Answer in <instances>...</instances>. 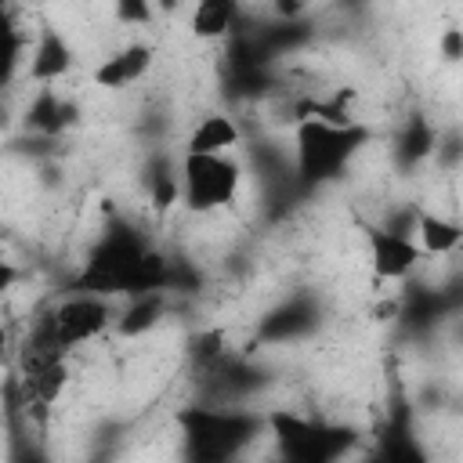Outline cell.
I'll return each mask as SVG.
<instances>
[{
	"instance_id": "cell-1",
	"label": "cell",
	"mask_w": 463,
	"mask_h": 463,
	"mask_svg": "<svg viewBox=\"0 0 463 463\" xmlns=\"http://www.w3.org/2000/svg\"><path fill=\"white\" fill-rule=\"evenodd\" d=\"M362 137L365 134L354 123L333 127L322 119H300V127H297V174H300V181L318 184V181L333 177Z\"/></svg>"
},
{
	"instance_id": "cell-2",
	"label": "cell",
	"mask_w": 463,
	"mask_h": 463,
	"mask_svg": "<svg viewBox=\"0 0 463 463\" xmlns=\"http://www.w3.org/2000/svg\"><path fill=\"white\" fill-rule=\"evenodd\" d=\"M192 456L195 459H224L232 456L250 434H253V420L242 412H210V409H192L181 416Z\"/></svg>"
},
{
	"instance_id": "cell-3",
	"label": "cell",
	"mask_w": 463,
	"mask_h": 463,
	"mask_svg": "<svg viewBox=\"0 0 463 463\" xmlns=\"http://www.w3.org/2000/svg\"><path fill=\"white\" fill-rule=\"evenodd\" d=\"M239 188V166L221 152H188L184 156V199L192 210H213L228 203Z\"/></svg>"
},
{
	"instance_id": "cell-4",
	"label": "cell",
	"mask_w": 463,
	"mask_h": 463,
	"mask_svg": "<svg viewBox=\"0 0 463 463\" xmlns=\"http://www.w3.org/2000/svg\"><path fill=\"white\" fill-rule=\"evenodd\" d=\"M271 427L286 449L289 459H304V463H326V459H336L347 445V434L344 430H326V427H315L307 420H297V416H271Z\"/></svg>"
},
{
	"instance_id": "cell-5",
	"label": "cell",
	"mask_w": 463,
	"mask_h": 463,
	"mask_svg": "<svg viewBox=\"0 0 463 463\" xmlns=\"http://www.w3.org/2000/svg\"><path fill=\"white\" fill-rule=\"evenodd\" d=\"M51 326H54L58 340L65 347H72V344H83V340L98 336L109 326V307H105V300L83 293V297H72V300L58 304L51 311Z\"/></svg>"
},
{
	"instance_id": "cell-6",
	"label": "cell",
	"mask_w": 463,
	"mask_h": 463,
	"mask_svg": "<svg viewBox=\"0 0 463 463\" xmlns=\"http://www.w3.org/2000/svg\"><path fill=\"white\" fill-rule=\"evenodd\" d=\"M369 246L380 279H402L420 260V250L409 242V235H398L391 228H369Z\"/></svg>"
},
{
	"instance_id": "cell-7",
	"label": "cell",
	"mask_w": 463,
	"mask_h": 463,
	"mask_svg": "<svg viewBox=\"0 0 463 463\" xmlns=\"http://www.w3.org/2000/svg\"><path fill=\"white\" fill-rule=\"evenodd\" d=\"M148 61H152V51L141 47V43H134V47H127V51L105 58V61L94 69V83H98V87H127V83H134V80L148 69Z\"/></svg>"
},
{
	"instance_id": "cell-8",
	"label": "cell",
	"mask_w": 463,
	"mask_h": 463,
	"mask_svg": "<svg viewBox=\"0 0 463 463\" xmlns=\"http://www.w3.org/2000/svg\"><path fill=\"white\" fill-rule=\"evenodd\" d=\"M239 141V127L228 116H206L192 137H188V152H224Z\"/></svg>"
},
{
	"instance_id": "cell-9",
	"label": "cell",
	"mask_w": 463,
	"mask_h": 463,
	"mask_svg": "<svg viewBox=\"0 0 463 463\" xmlns=\"http://www.w3.org/2000/svg\"><path fill=\"white\" fill-rule=\"evenodd\" d=\"M235 22V0H199L192 14V33L203 40H217Z\"/></svg>"
},
{
	"instance_id": "cell-10",
	"label": "cell",
	"mask_w": 463,
	"mask_h": 463,
	"mask_svg": "<svg viewBox=\"0 0 463 463\" xmlns=\"http://www.w3.org/2000/svg\"><path fill=\"white\" fill-rule=\"evenodd\" d=\"M307 326H311L307 304H304V300H293V304H286L282 311H275L271 318H264L260 336H264V340H289V336H297V333L307 329Z\"/></svg>"
},
{
	"instance_id": "cell-11",
	"label": "cell",
	"mask_w": 463,
	"mask_h": 463,
	"mask_svg": "<svg viewBox=\"0 0 463 463\" xmlns=\"http://www.w3.org/2000/svg\"><path fill=\"white\" fill-rule=\"evenodd\" d=\"M69 69V47L58 33H43L40 47H36V58H33V76L36 80H58L61 72Z\"/></svg>"
},
{
	"instance_id": "cell-12",
	"label": "cell",
	"mask_w": 463,
	"mask_h": 463,
	"mask_svg": "<svg viewBox=\"0 0 463 463\" xmlns=\"http://www.w3.org/2000/svg\"><path fill=\"white\" fill-rule=\"evenodd\" d=\"M69 119H72V109H69L65 101H58L51 90H43V94L29 105V112H25V123H29L33 130H43V134L61 130Z\"/></svg>"
},
{
	"instance_id": "cell-13",
	"label": "cell",
	"mask_w": 463,
	"mask_h": 463,
	"mask_svg": "<svg viewBox=\"0 0 463 463\" xmlns=\"http://www.w3.org/2000/svg\"><path fill=\"white\" fill-rule=\"evenodd\" d=\"M416 228H420V239H423V250L430 253H449L459 246V224L456 221H445V217H430V213H420L416 217Z\"/></svg>"
},
{
	"instance_id": "cell-14",
	"label": "cell",
	"mask_w": 463,
	"mask_h": 463,
	"mask_svg": "<svg viewBox=\"0 0 463 463\" xmlns=\"http://www.w3.org/2000/svg\"><path fill=\"white\" fill-rule=\"evenodd\" d=\"M159 311H163V297H159L156 289H152V293H137V300H134V307L123 315L119 329H123V333H141V329L156 326Z\"/></svg>"
},
{
	"instance_id": "cell-15",
	"label": "cell",
	"mask_w": 463,
	"mask_h": 463,
	"mask_svg": "<svg viewBox=\"0 0 463 463\" xmlns=\"http://www.w3.org/2000/svg\"><path fill=\"white\" fill-rule=\"evenodd\" d=\"M430 152H434V130L427 127V119L412 116L405 123V134H402V156H405V163H416Z\"/></svg>"
},
{
	"instance_id": "cell-16",
	"label": "cell",
	"mask_w": 463,
	"mask_h": 463,
	"mask_svg": "<svg viewBox=\"0 0 463 463\" xmlns=\"http://www.w3.org/2000/svg\"><path fill=\"white\" fill-rule=\"evenodd\" d=\"M18 51H22V36H18L14 22L0 11V87L11 83L14 65H18Z\"/></svg>"
},
{
	"instance_id": "cell-17",
	"label": "cell",
	"mask_w": 463,
	"mask_h": 463,
	"mask_svg": "<svg viewBox=\"0 0 463 463\" xmlns=\"http://www.w3.org/2000/svg\"><path fill=\"white\" fill-rule=\"evenodd\" d=\"M148 188H152V206L156 210H170L174 203H177V177H174V170L159 159L156 166H152V174H148Z\"/></svg>"
},
{
	"instance_id": "cell-18",
	"label": "cell",
	"mask_w": 463,
	"mask_h": 463,
	"mask_svg": "<svg viewBox=\"0 0 463 463\" xmlns=\"http://www.w3.org/2000/svg\"><path fill=\"white\" fill-rule=\"evenodd\" d=\"M116 14H119V22L141 25L152 18V4L148 0H116Z\"/></svg>"
},
{
	"instance_id": "cell-19",
	"label": "cell",
	"mask_w": 463,
	"mask_h": 463,
	"mask_svg": "<svg viewBox=\"0 0 463 463\" xmlns=\"http://www.w3.org/2000/svg\"><path fill=\"white\" fill-rule=\"evenodd\" d=\"M441 54H445L449 61H459V58H463V33H459V29H445V36H441Z\"/></svg>"
},
{
	"instance_id": "cell-20",
	"label": "cell",
	"mask_w": 463,
	"mask_h": 463,
	"mask_svg": "<svg viewBox=\"0 0 463 463\" xmlns=\"http://www.w3.org/2000/svg\"><path fill=\"white\" fill-rule=\"evenodd\" d=\"M304 4H307V0H275V11H279L282 18H297V14L304 11Z\"/></svg>"
},
{
	"instance_id": "cell-21",
	"label": "cell",
	"mask_w": 463,
	"mask_h": 463,
	"mask_svg": "<svg viewBox=\"0 0 463 463\" xmlns=\"http://www.w3.org/2000/svg\"><path fill=\"white\" fill-rule=\"evenodd\" d=\"M11 282H14V268H11L7 260H0V293H4Z\"/></svg>"
},
{
	"instance_id": "cell-22",
	"label": "cell",
	"mask_w": 463,
	"mask_h": 463,
	"mask_svg": "<svg viewBox=\"0 0 463 463\" xmlns=\"http://www.w3.org/2000/svg\"><path fill=\"white\" fill-rule=\"evenodd\" d=\"M4 347H7V333L0 329V358H4Z\"/></svg>"
},
{
	"instance_id": "cell-23",
	"label": "cell",
	"mask_w": 463,
	"mask_h": 463,
	"mask_svg": "<svg viewBox=\"0 0 463 463\" xmlns=\"http://www.w3.org/2000/svg\"><path fill=\"white\" fill-rule=\"evenodd\" d=\"M159 4H163V7H174V4H177V0H159Z\"/></svg>"
}]
</instances>
